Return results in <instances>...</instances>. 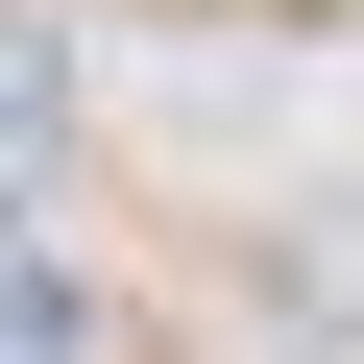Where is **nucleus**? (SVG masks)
Returning <instances> with one entry per match:
<instances>
[{"label":"nucleus","mask_w":364,"mask_h":364,"mask_svg":"<svg viewBox=\"0 0 364 364\" xmlns=\"http://www.w3.org/2000/svg\"><path fill=\"white\" fill-rule=\"evenodd\" d=\"M0 364H97V340H73V291H49L25 243H0Z\"/></svg>","instance_id":"nucleus-2"},{"label":"nucleus","mask_w":364,"mask_h":364,"mask_svg":"<svg viewBox=\"0 0 364 364\" xmlns=\"http://www.w3.org/2000/svg\"><path fill=\"white\" fill-rule=\"evenodd\" d=\"M49 122H73V49H49V25H25V0H0V170H25V146H49Z\"/></svg>","instance_id":"nucleus-1"}]
</instances>
